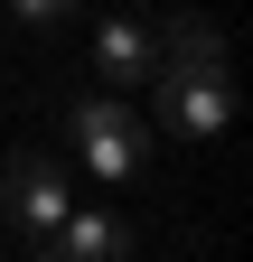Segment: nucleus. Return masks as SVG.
<instances>
[{
  "label": "nucleus",
  "instance_id": "423d86ee",
  "mask_svg": "<svg viewBox=\"0 0 253 262\" xmlns=\"http://www.w3.org/2000/svg\"><path fill=\"white\" fill-rule=\"evenodd\" d=\"M150 75H225V38H216V19L160 28V66H150Z\"/></svg>",
  "mask_w": 253,
  "mask_h": 262
},
{
  "label": "nucleus",
  "instance_id": "f03ea898",
  "mask_svg": "<svg viewBox=\"0 0 253 262\" xmlns=\"http://www.w3.org/2000/svg\"><path fill=\"white\" fill-rule=\"evenodd\" d=\"M0 206H10V225L19 234H56V225H66V206H75V187H66V169H56L47 150H19L10 169H0Z\"/></svg>",
  "mask_w": 253,
  "mask_h": 262
},
{
  "label": "nucleus",
  "instance_id": "f257e3e1",
  "mask_svg": "<svg viewBox=\"0 0 253 262\" xmlns=\"http://www.w3.org/2000/svg\"><path fill=\"white\" fill-rule=\"evenodd\" d=\"M66 141L85 150V169L122 187V178H141V159H150V122L122 103V94H85V103H66Z\"/></svg>",
  "mask_w": 253,
  "mask_h": 262
},
{
  "label": "nucleus",
  "instance_id": "20e7f679",
  "mask_svg": "<svg viewBox=\"0 0 253 262\" xmlns=\"http://www.w3.org/2000/svg\"><path fill=\"white\" fill-rule=\"evenodd\" d=\"M47 253H66V262H132V225H122L113 206H66V225L47 234Z\"/></svg>",
  "mask_w": 253,
  "mask_h": 262
},
{
  "label": "nucleus",
  "instance_id": "7ed1b4c3",
  "mask_svg": "<svg viewBox=\"0 0 253 262\" xmlns=\"http://www.w3.org/2000/svg\"><path fill=\"white\" fill-rule=\"evenodd\" d=\"M150 84H160V122L178 141H216L235 122V84L225 75H150Z\"/></svg>",
  "mask_w": 253,
  "mask_h": 262
},
{
  "label": "nucleus",
  "instance_id": "6e6552de",
  "mask_svg": "<svg viewBox=\"0 0 253 262\" xmlns=\"http://www.w3.org/2000/svg\"><path fill=\"white\" fill-rule=\"evenodd\" d=\"M28 262H66V253H47V244H38V253H28Z\"/></svg>",
  "mask_w": 253,
  "mask_h": 262
},
{
  "label": "nucleus",
  "instance_id": "39448f33",
  "mask_svg": "<svg viewBox=\"0 0 253 262\" xmlns=\"http://www.w3.org/2000/svg\"><path fill=\"white\" fill-rule=\"evenodd\" d=\"M150 66H160V38H150L141 19H103L94 28V75H103L113 94L122 84H150Z\"/></svg>",
  "mask_w": 253,
  "mask_h": 262
},
{
  "label": "nucleus",
  "instance_id": "0eeeda50",
  "mask_svg": "<svg viewBox=\"0 0 253 262\" xmlns=\"http://www.w3.org/2000/svg\"><path fill=\"white\" fill-rule=\"evenodd\" d=\"M66 10H75V0H10V19H19V28H56Z\"/></svg>",
  "mask_w": 253,
  "mask_h": 262
}]
</instances>
